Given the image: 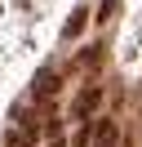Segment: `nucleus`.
I'll return each instance as SVG.
<instances>
[{
  "instance_id": "nucleus-1",
  "label": "nucleus",
  "mask_w": 142,
  "mask_h": 147,
  "mask_svg": "<svg viewBox=\"0 0 142 147\" xmlns=\"http://www.w3.org/2000/svg\"><path fill=\"white\" fill-rule=\"evenodd\" d=\"M98 102H102V85H84V89L76 94V107H71V116L84 125V120L93 116V107H98Z\"/></svg>"
},
{
  "instance_id": "nucleus-2",
  "label": "nucleus",
  "mask_w": 142,
  "mask_h": 147,
  "mask_svg": "<svg viewBox=\"0 0 142 147\" xmlns=\"http://www.w3.org/2000/svg\"><path fill=\"white\" fill-rule=\"evenodd\" d=\"M53 94H58V71H44V76H40V80H36V85H31V98H36V102H40V98H44V102H49V98H53Z\"/></svg>"
},
{
  "instance_id": "nucleus-3",
  "label": "nucleus",
  "mask_w": 142,
  "mask_h": 147,
  "mask_svg": "<svg viewBox=\"0 0 142 147\" xmlns=\"http://www.w3.org/2000/svg\"><path fill=\"white\" fill-rule=\"evenodd\" d=\"M120 143V125L115 120H98V147H115Z\"/></svg>"
},
{
  "instance_id": "nucleus-4",
  "label": "nucleus",
  "mask_w": 142,
  "mask_h": 147,
  "mask_svg": "<svg viewBox=\"0 0 142 147\" xmlns=\"http://www.w3.org/2000/svg\"><path fill=\"white\" fill-rule=\"evenodd\" d=\"M89 27V18H84V9H76V13H71V18H67V27H62V36H67V40H76L80 36V31H84Z\"/></svg>"
},
{
  "instance_id": "nucleus-5",
  "label": "nucleus",
  "mask_w": 142,
  "mask_h": 147,
  "mask_svg": "<svg viewBox=\"0 0 142 147\" xmlns=\"http://www.w3.org/2000/svg\"><path fill=\"white\" fill-rule=\"evenodd\" d=\"M93 138H98V134H93V120H84V125L76 129V147H89Z\"/></svg>"
},
{
  "instance_id": "nucleus-6",
  "label": "nucleus",
  "mask_w": 142,
  "mask_h": 147,
  "mask_svg": "<svg viewBox=\"0 0 142 147\" xmlns=\"http://www.w3.org/2000/svg\"><path fill=\"white\" fill-rule=\"evenodd\" d=\"M58 134H62V120L49 116V120H44V138H53V143H58Z\"/></svg>"
},
{
  "instance_id": "nucleus-7",
  "label": "nucleus",
  "mask_w": 142,
  "mask_h": 147,
  "mask_svg": "<svg viewBox=\"0 0 142 147\" xmlns=\"http://www.w3.org/2000/svg\"><path fill=\"white\" fill-rule=\"evenodd\" d=\"M111 13H115V0H102V9H98V18L107 22V18H111Z\"/></svg>"
},
{
  "instance_id": "nucleus-8",
  "label": "nucleus",
  "mask_w": 142,
  "mask_h": 147,
  "mask_svg": "<svg viewBox=\"0 0 142 147\" xmlns=\"http://www.w3.org/2000/svg\"><path fill=\"white\" fill-rule=\"evenodd\" d=\"M53 147H67V143H62V138H58V143H53Z\"/></svg>"
}]
</instances>
